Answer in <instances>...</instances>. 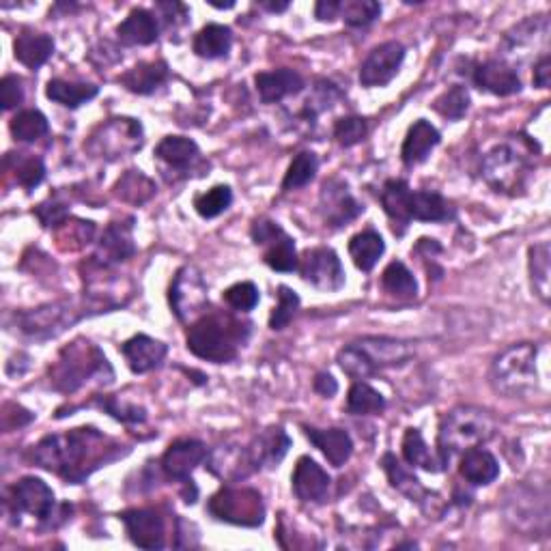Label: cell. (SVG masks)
<instances>
[{
  "label": "cell",
  "instance_id": "ab89813d",
  "mask_svg": "<svg viewBox=\"0 0 551 551\" xmlns=\"http://www.w3.org/2000/svg\"><path fill=\"white\" fill-rule=\"evenodd\" d=\"M5 168L16 177L18 186H22L26 192L35 190L46 177V164L41 158H35L31 153H9L5 158Z\"/></svg>",
  "mask_w": 551,
  "mask_h": 551
},
{
  "label": "cell",
  "instance_id": "7dc6e473",
  "mask_svg": "<svg viewBox=\"0 0 551 551\" xmlns=\"http://www.w3.org/2000/svg\"><path fill=\"white\" fill-rule=\"evenodd\" d=\"M319 171V158L313 151H302L289 164L285 179H282V190H300L315 179Z\"/></svg>",
  "mask_w": 551,
  "mask_h": 551
},
{
  "label": "cell",
  "instance_id": "ba28073f",
  "mask_svg": "<svg viewBox=\"0 0 551 551\" xmlns=\"http://www.w3.org/2000/svg\"><path fill=\"white\" fill-rule=\"evenodd\" d=\"M532 166L513 145H496L483 158V179L500 194L517 196L526 190Z\"/></svg>",
  "mask_w": 551,
  "mask_h": 551
},
{
  "label": "cell",
  "instance_id": "9f6ffc18",
  "mask_svg": "<svg viewBox=\"0 0 551 551\" xmlns=\"http://www.w3.org/2000/svg\"><path fill=\"white\" fill-rule=\"evenodd\" d=\"M35 216L41 222V226H46V229H56V226L69 218V209L61 199H56L54 196V199L41 203L35 209Z\"/></svg>",
  "mask_w": 551,
  "mask_h": 551
},
{
  "label": "cell",
  "instance_id": "484cf974",
  "mask_svg": "<svg viewBox=\"0 0 551 551\" xmlns=\"http://www.w3.org/2000/svg\"><path fill=\"white\" fill-rule=\"evenodd\" d=\"M442 134L437 132V127L431 125L425 119H418L412 127L407 130V136L401 147V160L405 166H418L425 162L431 151L440 145Z\"/></svg>",
  "mask_w": 551,
  "mask_h": 551
},
{
  "label": "cell",
  "instance_id": "e0dca14e",
  "mask_svg": "<svg viewBox=\"0 0 551 551\" xmlns=\"http://www.w3.org/2000/svg\"><path fill=\"white\" fill-rule=\"evenodd\" d=\"M119 519L136 547L162 549L166 545L164 517L155 508H130V511H123Z\"/></svg>",
  "mask_w": 551,
  "mask_h": 551
},
{
  "label": "cell",
  "instance_id": "4316f807",
  "mask_svg": "<svg viewBox=\"0 0 551 551\" xmlns=\"http://www.w3.org/2000/svg\"><path fill=\"white\" fill-rule=\"evenodd\" d=\"M304 435L315 448H319L334 468L343 465L353 455V440L345 429H317V427H302Z\"/></svg>",
  "mask_w": 551,
  "mask_h": 551
},
{
  "label": "cell",
  "instance_id": "7a4b0ae2",
  "mask_svg": "<svg viewBox=\"0 0 551 551\" xmlns=\"http://www.w3.org/2000/svg\"><path fill=\"white\" fill-rule=\"evenodd\" d=\"M252 332V323L233 313H203L188 328V349L196 358L224 364L237 358Z\"/></svg>",
  "mask_w": 551,
  "mask_h": 551
},
{
  "label": "cell",
  "instance_id": "603a6c76",
  "mask_svg": "<svg viewBox=\"0 0 551 551\" xmlns=\"http://www.w3.org/2000/svg\"><path fill=\"white\" fill-rule=\"evenodd\" d=\"M381 470L386 472L388 480H390V485L401 491L403 496L407 500H412L416 502L418 506L425 508V511H429V506L437 500L433 493L420 483V478L414 476V472H409L405 465L397 459V455H392V452H386L384 457H381Z\"/></svg>",
  "mask_w": 551,
  "mask_h": 551
},
{
  "label": "cell",
  "instance_id": "7bdbcfd3",
  "mask_svg": "<svg viewBox=\"0 0 551 551\" xmlns=\"http://www.w3.org/2000/svg\"><path fill=\"white\" fill-rule=\"evenodd\" d=\"M56 244L65 252H76L89 246L95 237V224L80 218H67L54 229Z\"/></svg>",
  "mask_w": 551,
  "mask_h": 551
},
{
  "label": "cell",
  "instance_id": "3957f363",
  "mask_svg": "<svg viewBox=\"0 0 551 551\" xmlns=\"http://www.w3.org/2000/svg\"><path fill=\"white\" fill-rule=\"evenodd\" d=\"M50 386L63 394H74L91 379H100L102 384H112L115 371L108 364L104 351L87 338H76L65 345L48 369Z\"/></svg>",
  "mask_w": 551,
  "mask_h": 551
},
{
  "label": "cell",
  "instance_id": "cb8c5ba5",
  "mask_svg": "<svg viewBox=\"0 0 551 551\" xmlns=\"http://www.w3.org/2000/svg\"><path fill=\"white\" fill-rule=\"evenodd\" d=\"M121 353L125 356L130 371L136 375H143L160 369L168 353V347L147 334H136L130 341H125L121 345Z\"/></svg>",
  "mask_w": 551,
  "mask_h": 551
},
{
  "label": "cell",
  "instance_id": "e575fe53",
  "mask_svg": "<svg viewBox=\"0 0 551 551\" xmlns=\"http://www.w3.org/2000/svg\"><path fill=\"white\" fill-rule=\"evenodd\" d=\"M231 46H233V31L224 24L203 26L192 41L194 54L201 56V59H207V61L222 59V56L231 52Z\"/></svg>",
  "mask_w": 551,
  "mask_h": 551
},
{
  "label": "cell",
  "instance_id": "f907efd6",
  "mask_svg": "<svg viewBox=\"0 0 551 551\" xmlns=\"http://www.w3.org/2000/svg\"><path fill=\"white\" fill-rule=\"evenodd\" d=\"M381 16V5L375 0H347L341 3V18L347 26L366 28Z\"/></svg>",
  "mask_w": 551,
  "mask_h": 551
},
{
  "label": "cell",
  "instance_id": "d6a6232c",
  "mask_svg": "<svg viewBox=\"0 0 551 551\" xmlns=\"http://www.w3.org/2000/svg\"><path fill=\"white\" fill-rule=\"evenodd\" d=\"M549 35V22L543 16L528 18L517 24L504 37V50L508 54H528L536 46H545Z\"/></svg>",
  "mask_w": 551,
  "mask_h": 551
},
{
  "label": "cell",
  "instance_id": "74e56055",
  "mask_svg": "<svg viewBox=\"0 0 551 551\" xmlns=\"http://www.w3.org/2000/svg\"><path fill=\"white\" fill-rule=\"evenodd\" d=\"M100 93V87H95V84H87V82H69V80H50L46 87V97L56 104H61L65 108H80L82 104L91 102L93 97H97Z\"/></svg>",
  "mask_w": 551,
  "mask_h": 551
},
{
  "label": "cell",
  "instance_id": "816d5d0a",
  "mask_svg": "<svg viewBox=\"0 0 551 551\" xmlns=\"http://www.w3.org/2000/svg\"><path fill=\"white\" fill-rule=\"evenodd\" d=\"M298 310H300V295L293 289H289L287 285H280L278 287V304L270 315V328L276 332L285 330L293 321V317L298 315Z\"/></svg>",
  "mask_w": 551,
  "mask_h": 551
},
{
  "label": "cell",
  "instance_id": "5b68a950",
  "mask_svg": "<svg viewBox=\"0 0 551 551\" xmlns=\"http://www.w3.org/2000/svg\"><path fill=\"white\" fill-rule=\"evenodd\" d=\"M496 433L493 418L476 407H455L442 418L437 433V457L446 470L461 452L487 444Z\"/></svg>",
  "mask_w": 551,
  "mask_h": 551
},
{
  "label": "cell",
  "instance_id": "d6986e66",
  "mask_svg": "<svg viewBox=\"0 0 551 551\" xmlns=\"http://www.w3.org/2000/svg\"><path fill=\"white\" fill-rule=\"evenodd\" d=\"M134 244V218H125L119 222H110L100 239V246H97L95 261L102 265H115L132 259L136 254Z\"/></svg>",
  "mask_w": 551,
  "mask_h": 551
},
{
  "label": "cell",
  "instance_id": "7c38bea8",
  "mask_svg": "<svg viewBox=\"0 0 551 551\" xmlns=\"http://www.w3.org/2000/svg\"><path fill=\"white\" fill-rule=\"evenodd\" d=\"M298 272L304 282L319 291H338L345 287V270L338 254L332 248H308L298 263Z\"/></svg>",
  "mask_w": 551,
  "mask_h": 551
},
{
  "label": "cell",
  "instance_id": "f6af8a7d",
  "mask_svg": "<svg viewBox=\"0 0 551 551\" xmlns=\"http://www.w3.org/2000/svg\"><path fill=\"white\" fill-rule=\"evenodd\" d=\"M386 409V399L364 381H356L347 397V412L351 416H375Z\"/></svg>",
  "mask_w": 551,
  "mask_h": 551
},
{
  "label": "cell",
  "instance_id": "8d00e7d4",
  "mask_svg": "<svg viewBox=\"0 0 551 551\" xmlns=\"http://www.w3.org/2000/svg\"><path fill=\"white\" fill-rule=\"evenodd\" d=\"M384 252H386V242L375 229H366L358 235H353L349 242L351 259L362 272H371L377 265V261L384 257Z\"/></svg>",
  "mask_w": 551,
  "mask_h": 551
},
{
  "label": "cell",
  "instance_id": "f35d334b",
  "mask_svg": "<svg viewBox=\"0 0 551 551\" xmlns=\"http://www.w3.org/2000/svg\"><path fill=\"white\" fill-rule=\"evenodd\" d=\"M403 459L412 465V468H420L425 472L437 474L442 472V463L440 457H437V452H431V448L427 446L425 437L418 429H407L403 435Z\"/></svg>",
  "mask_w": 551,
  "mask_h": 551
},
{
  "label": "cell",
  "instance_id": "db71d44e",
  "mask_svg": "<svg viewBox=\"0 0 551 551\" xmlns=\"http://www.w3.org/2000/svg\"><path fill=\"white\" fill-rule=\"evenodd\" d=\"M369 134V123L362 117H345L338 119L334 125V138L341 147H353L362 143Z\"/></svg>",
  "mask_w": 551,
  "mask_h": 551
},
{
  "label": "cell",
  "instance_id": "8fae6325",
  "mask_svg": "<svg viewBox=\"0 0 551 551\" xmlns=\"http://www.w3.org/2000/svg\"><path fill=\"white\" fill-rule=\"evenodd\" d=\"M168 304L179 321H192L201 317L209 304L207 285L203 274L194 265H183L175 274L171 289H168Z\"/></svg>",
  "mask_w": 551,
  "mask_h": 551
},
{
  "label": "cell",
  "instance_id": "60d3db41",
  "mask_svg": "<svg viewBox=\"0 0 551 551\" xmlns=\"http://www.w3.org/2000/svg\"><path fill=\"white\" fill-rule=\"evenodd\" d=\"M381 287H384L388 295L401 302H412L418 298V282L401 261H392L386 267L384 274H381Z\"/></svg>",
  "mask_w": 551,
  "mask_h": 551
},
{
  "label": "cell",
  "instance_id": "ee69618b",
  "mask_svg": "<svg viewBox=\"0 0 551 551\" xmlns=\"http://www.w3.org/2000/svg\"><path fill=\"white\" fill-rule=\"evenodd\" d=\"M11 136L18 140V143H35V140L44 138L50 132V123L44 112L39 110H22L9 123Z\"/></svg>",
  "mask_w": 551,
  "mask_h": 551
},
{
  "label": "cell",
  "instance_id": "44dd1931",
  "mask_svg": "<svg viewBox=\"0 0 551 551\" xmlns=\"http://www.w3.org/2000/svg\"><path fill=\"white\" fill-rule=\"evenodd\" d=\"M246 448L254 470H274L287 457L291 448V437L282 427H270L254 437Z\"/></svg>",
  "mask_w": 551,
  "mask_h": 551
},
{
  "label": "cell",
  "instance_id": "6da1fadb",
  "mask_svg": "<svg viewBox=\"0 0 551 551\" xmlns=\"http://www.w3.org/2000/svg\"><path fill=\"white\" fill-rule=\"evenodd\" d=\"M95 427H80L54 433L31 450V461L39 468L61 476L65 483L80 485L93 472L121 459L127 450Z\"/></svg>",
  "mask_w": 551,
  "mask_h": 551
},
{
  "label": "cell",
  "instance_id": "30bf717a",
  "mask_svg": "<svg viewBox=\"0 0 551 551\" xmlns=\"http://www.w3.org/2000/svg\"><path fill=\"white\" fill-rule=\"evenodd\" d=\"M252 242L263 246V261L274 272L289 274L298 270V250H295V239L282 229L278 222L272 220H257L250 229Z\"/></svg>",
  "mask_w": 551,
  "mask_h": 551
},
{
  "label": "cell",
  "instance_id": "ac0fdd59",
  "mask_svg": "<svg viewBox=\"0 0 551 551\" xmlns=\"http://www.w3.org/2000/svg\"><path fill=\"white\" fill-rule=\"evenodd\" d=\"M72 313L74 310L65 304H48L35 310H28V313L16 315V321H18V328L26 336L44 341V338H52L59 332H63L67 323L74 321Z\"/></svg>",
  "mask_w": 551,
  "mask_h": 551
},
{
  "label": "cell",
  "instance_id": "9a60e30c",
  "mask_svg": "<svg viewBox=\"0 0 551 551\" xmlns=\"http://www.w3.org/2000/svg\"><path fill=\"white\" fill-rule=\"evenodd\" d=\"M319 205H321L323 220H326V224L332 226V229L347 226L364 211V205H360L356 199H353L347 183L338 177L323 183Z\"/></svg>",
  "mask_w": 551,
  "mask_h": 551
},
{
  "label": "cell",
  "instance_id": "d590c367",
  "mask_svg": "<svg viewBox=\"0 0 551 551\" xmlns=\"http://www.w3.org/2000/svg\"><path fill=\"white\" fill-rule=\"evenodd\" d=\"M13 52L24 67L39 69L52 59L54 39L44 33H24L13 41Z\"/></svg>",
  "mask_w": 551,
  "mask_h": 551
},
{
  "label": "cell",
  "instance_id": "9c48e42d",
  "mask_svg": "<svg viewBox=\"0 0 551 551\" xmlns=\"http://www.w3.org/2000/svg\"><path fill=\"white\" fill-rule=\"evenodd\" d=\"M143 125L130 117H115L102 123L89 136L87 149L100 158L119 160L123 155H132L143 147Z\"/></svg>",
  "mask_w": 551,
  "mask_h": 551
},
{
  "label": "cell",
  "instance_id": "f5cc1de1",
  "mask_svg": "<svg viewBox=\"0 0 551 551\" xmlns=\"http://www.w3.org/2000/svg\"><path fill=\"white\" fill-rule=\"evenodd\" d=\"M222 300L229 304L237 313H250V310L259 304L261 295L254 282H237L222 293Z\"/></svg>",
  "mask_w": 551,
  "mask_h": 551
},
{
  "label": "cell",
  "instance_id": "b9f144b4",
  "mask_svg": "<svg viewBox=\"0 0 551 551\" xmlns=\"http://www.w3.org/2000/svg\"><path fill=\"white\" fill-rule=\"evenodd\" d=\"M155 194V183L143 171H125L115 183V196L123 203L145 205Z\"/></svg>",
  "mask_w": 551,
  "mask_h": 551
},
{
  "label": "cell",
  "instance_id": "681fc988",
  "mask_svg": "<svg viewBox=\"0 0 551 551\" xmlns=\"http://www.w3.org/2000/svg\"><path fill=\"white\" fill-rule=\"evenodd\" d=\"M433 110L440 112V115L448 121H459L465 117V112L470 110V93L465 87H450L448 91H444L440 97H437Z\"/></svg>",
  "mask_w": 551,
  "mask_h": 551
},
{
  "label": "cell",
  "instance_id": "c3c4849f",
  "mask_svg": "<svg viewBox=\"0 0 551 551\" xmlns=\"http://www.w3.org/2000/svg\"><path fill=\"white\" fill-rule=\"evenodd\" d=\"M231 203H233V190L229 186H214L205 194L196 196L194 209L201 218L211 220V218H218L220 214H224V211L231 207Z\"/></svg>",
  "mask_w": 551,
  "mask_h": 551
},
{
  "label": "cell",
  "instance_id": "4dcf8cb0",
  "mask_svg": "<svg viewBox=\"0 0 551 551\" xmlns=\"http://www.w3.org/2000/svg\"><path fill=\"white\" fill-rule=\"evenodd\" d=\"M171 78V69H168L166 61H149V63H138L130 72H125L119 82L123 87L136 93V95H151Z\"/></svg>",
  "mask_w": 551,
  "mask_h": 551
},
{
  "label": "cell",
  "instance_id": "7402d4cb",
  "mask_svg": "<svg viewBox=\"0 0 551 551\" xmlns=\"http://www.w3.org/2000/svg\"><path fill=\"white\" fill-rule=\"evenodd\" d=\"M474 84L480 91L508 97L521 91V78L513 65L502 59H491L474 69Z\"/></svg>",
  "mask_w": 551,
  "mask_h": 551
},
{
  "label": "cell",
  "instance_id": "f1b7e54d",
  "mask_svg": "<svg viewBox=\"0 0 551 551\" xmlns=\"http://www.w3.org/2000/svg\"><path fill=\"white\" fill-rule=\"evenodd\" d=\"M160 37L158 18L147 9H134L117 26V39L123 46H151Z\"/></svg>",
  "mask_w": 551,
  "mask_h": 551
},
{
  "label": "cell",
  "instance_id": "ffe728a7",
  "mask_svg": "<svg viewBox=\"0 0 551 551\" xmlns=\"http://www.w3.org/2000/svg\"><path fill=\"white\" fill-rule=\"evenodd\" d=\"M291 483H293V493L298 496V500L306 504H321L328 500L332 478L315 459L300 457L298 465H295L293 470Z\"/></svg>",
  "mask_w": 551,
  "mask_h": 551
},
{
  "label": "cell",
  "instance_id": "bcb514c9",
  "mask_svg": "<svg viewBox=\"0 0 551 551\" xmlns=\"http://www.w3.org/2000/svg\"><path fill=\"white\" fill-rule=\"evenodd\" d=\"M528 267H530V280H532V289L539 298L547 304L549 302V257L551 250L547 242L534 244L528 252Z\"/></svg>",
  "mask_w": 551,
  "mask_h": 551
},
{
  "label": "cell",
  "instance_id": "8992f818",
  "mask_svg": "<svg viewBox=\"0 0 551 551\" xmlns=\"http://www.w3.org/2000/svg\"><path fill=\"white\" fill-rule=\"evenodd\" d=\"M536 356H539V349L532 343H517L504 349L491 366V384L496 392L511 399L530 394L539 381Z\"/></svg>",
  "mask_w": 551,
  "mask_h": 551
},
{
  "label": "cell",
  "instance_id": "277c9868",
  "mask_svg": "<svg viewBox=\"0 0 551 551\" xmlns=\"http://www.w3.org/2000/svg\"><path fill=\"white\" fill-rule=\"evenodd\" d=\"M414 358V347L397 341V338L386 336H369L362 341L349 343L338 351V366L351 379L362 381L369 379L384 369H394V366H403Z\"/></svg>",
  "mask_w": 551,
  "mask_h": 551
},
{
  "label": "cell",
  "instance_id": "94428289",
  "mask_svg": "<svg viewBox=\"0 0 551 551\" xmlns=\"http://www.w3.org/2000/svg\"><path fill=\"white\" fill-rule=\"evenodd\" d=\"M549 80H551V61H549V54H543L541 61L534 65V84L539 89H549Z\"/></svg>",
  "mask_w": 551,
  "mask_h": 551
},
{
  "label": "cell",
  "instance_id": "680465c9",
  "mask_svg": "<svg viewBox=\"0 0 551 551\" xmlns=\"http://www.w3.org/2000/svg\"><path fill=\"white\" fill-rule=\"evenodd\" d=\"M315 16L319 22H332L341 18V3L338 0H321L315 7Z\"/></svg>",
  "mask_w": 551,
  "mask_h": 551
},
{
  "label": "cell",
  "instance_id": "52a82bcc",
  "mask_svg": "<svg viewBox=\"0 0 551 551\" xmlns=\"http://www.w3.org/2000/svg\"><path fill=\"white\" fill-rule=\"evenodd\" d=\"M209 515L231 526L259 528L265 521V502L257 489L222 487L207 504Z\"/></svg>",
  "mask_w": 551,
  "mask_h": 551
},
{
  "label": "cell",
  "instance_id": "6125c7cd",
  "mask_svg": "<svg viewBox=\"0 0 551 551\" xmlns=\"http://www.w3.org/2000/svg\"><path fill=\"white\" fill-rule=\"evenodd\" d=\"M261 7H265L267 11H272V13H282V11L289 9V3H287V0H285V3H261Z\"/></svg>",
  "mask_w": 551,
  "mask_h": 551
},
{
  "label": "cell",
  "instance_id": "f546056e",
  "mask_svg": "<svg viewBox=\"0 0 551 551\" xmlns=\"http://www.w3.org/2000/svg\"><path fill=\"white\" fill-rule=\"evenodd\" d=\"M459 474L465 478V483L474 487H485L500 476V463L489 450L476 446L461 452Z\"/></svg>",
  "mask_w": 551,
  "mask_h": 551
},
{
  "label": "cell",
  "instance_id": "4fadbf2b",
  "mask_svg": "<svg viewBox=\"0 0 551 551\" xmlns=\"http://www.w3.org/2000/svg\"><path fill=\"white\" fill-rule=\"evenodd\" d=\"M405 61V46L401 41H386L371 50L360 67V84L362 87H386L397 74Z\"/></svg>",
  "mask_w": 551,
  "mask_h": 551
},
{
  "label": "cell",
  "instance_id": "2e32d148",
  "mask_svg": "<svg viewBox=\"0 0 551 551\" xmlns=\"http://www.w3.org/2000/svg\"><path fill=\"white\" fill-rule=\"evenodd\" d=\"M209 450L201 440L194 437H181L166 448L162 455V470L171 480H179V483H188L192 480V472L199 468L201 463L207 461Z\"/></svg>",
  "mask_w": 551,
  "mask_h": 551
},
{
  "label": "cell",
  "instance_id": "11a10c76",
  "mask_svg": "<svg viewBox=\"0 0 551 551\" xmlns=\"http://www.w3.org/2000/svg\"><path fill=\"white\" fill-rule=\"evenodd\" d=\"M100 407L104 409L106 414H110L112 418H117L121 422H132V425H143V422L147 420V412L143 407H136V405H121L119 399L115 397H100V401L95 403H89V407Z\"/></svg>",
  "mask_w": 551,
  "mask_h": 551
},
{
  "label": "cell",
  "instance_id": "1f68e13d",
  "mask_svg": "<svg viewBox=\"0 0 551 551\" xmlns=\"http://www.w3.org/2000/svg\"><path fill=\"white\" fill-rule=\"evenodd\" d=\"M409 196H412V188L403 179H388L384 190H381V205H384L386 216L392 222L394 233L403 235L407 231L409 222Z\"/></svg>",
  "mask_w": 551,
  "mask_h": 551
},
{
  "label": "cell",
  "instance_id": "5bb4252c",
  "mask_svg": "<svg viewBox=\"0 0 551 551\" xmlns=\"http://www.w3.org/2000/svg\"><path fill=\"white\" fill-rule=\"evenodd\" d=\"M13 513H28L39 521H48L54 513L56 498L54 491L41 478L24 476L9 489V500Z\"/></svg>",
  "mask_w": 551,
  "mask_h": 551
},
{
  "label": "cell",
  "instance_id": "836d02e7",
  "mask_svg": "<svg viewBox=\"0 0 551 551\" xmlns=\"http://www.w3.org/2000/svg\"><path fill=\"white\" fill-rule=\"evenodd\" d=\"M409 218L418 222H448L455 218V207L437 192L412 190V196H409Z\"/></svg>",
  "mask_w": 551,
  "mask_h": 551
},
{
  "label": "cell",
  "instance_id": "d4e9b609",
  "mask_svg": "<svg viewBox=\"0 0 551 551\" xmlns=\"http://www.w3.org/2000/svg\"><path fill=\"white\" fill-rule=\"evenodd\" d=\"M254 84L263 104H278L291 95H298L304 89V78L289 67L274 69V72H261L254 76Z\"/></svg>",
  "mask_w": 551,
  "mask_h": 551
},
{
  "label": "cell",
  "instance_id": "6f0895ef",
  "mask_svg": "<svg viewBox=\"0 0 551 551\" xmlns=\"http://www.w3.org/2000/svg\"><path fill=\"white\" fill-rule=\"evenodd\" d=\"M24 102V89L22 80L18 76H5L3 84H0V104L3 110H11Z\"/></svg>",
  "mask_w": 551,
  "mask_h": 551
},
{
  "label": "cell",
  "instance_id": "91938a15",
  "mask_svg": "<svg viewBox=\"0 0 551 551\" xmlns=\"http://www.w3.org/2000/svg\"><path fill=\"white\" fill-rule=\"evenodd\" d=\"M313 388L317 394H321L323 399H332L334 394L338 392V384L336 379L330 375V373H319L313 381Z\"/></svg>",
  "mask_w": 551,
  "mask_h": 551
},
{
  "label": "cell",
  "instance_id": "83f0119b",
  "mask_svg": "<svg viewBox=\"0 0 551 551\" xmlns=\"http://www.w3.org/2000/svg\"><path fill=\"white\" fill-rule=\"evenodd\" d=\"M155 158L177 173H188L194 164L201 160V149L192 138L186 136H166L155 147Z\"/></svg>",
  "mask_w": 551,
  "mask_h": 551
}]
</instances>
